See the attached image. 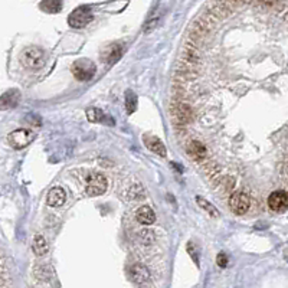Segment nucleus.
I'll use <instances>...</instances> for the list:
<instances>
[{
  "instance_id": "1",
  "label": "nucleus",
  "mask_w": 288,
  "mask_h": 288,
  "mask_svg": "<svg viewBox=\"0 0 288 288\" xmlns=\"http://www.w3.org/2000/svg\"><path fill=\"white\" fill-rule=\"evenodd\" d=\"M45 61V52L38 46H28L20 52V64L28 69H39Z\"/></svg>"
},
{
  "instance_id": "2",
  "label": "nucleus",
  "mask_w": 288,
  "mask_h": 288,
  "mask_svg": "<svg viewBox=\"0 0 288 288\" xmlns=\"http://www.w3.org/2000/svg\"><path fill=\"white\" fill-rule=\"evenodd\" d=\"M94 19V13L92 10L88 7V6H80L77 7L68 17V23L71 28H75V29H81L85 28L88 23H91Z\"/></svg>"
},
{
  "instance_id": "3",
  "label": "nucleus",
  "mask_w": 288,
  "mask_h": 288,
  "mask_svg": "<svg viewBox=\"0 0 288 288\" xmlns=\"http://www.w3.org/2000/svg\"><path fill=\"white\" fill-rule=\"evenodd\" d=\"M71 71L78 81H89L95 75V65L89 59H78L72 64Z\"/></svg>"
},
{
  "instance_id": "4",
  "label": "nucleus",
  "mask_w": 288,
  "mask_h": 288,
  "mask_svg": "<svg viewBox=\"0 0 288 288\" xmlns=\"http://www.w3.org/2000/svg\"><path fill=\"white\" fill-rule=\"evenodd\" d=\"M85 190L88 196H100L105 193L107 190V179L104 174L100 173H91L86 179V186Z\"/></svg>"
},
{
  "instance_id": "5",
  "label": "nucleus",
  "mask_w": 288,
  "mask_h": 288,
  "mask_svg": "<svg viewBox=\"0 0 288 288\" xmlns=\"http://www.w3.org/2000/svg\"><path fill=\"white\" fill-rule=\"evenodd\" d=\"M35 134L26 128H19V130H15L13 133L9 134V144L13 147V149H23L26 147L32 140H34Z\"/></svg>"
},
{
  "instance_id": "6",
  "label": "nucleus",
  "mask_w": 288,
  "mask_h": 288,
  "mask_svg": "<svg viewBox=\"0 0 288 288\" xmlns=\"http://www.w3.org/2000/svg\"><path fill=\"white\" fill-rule=\"evenodd\" d=\"M251 206V199L245 192H235L229 198V207L235 215H245Z\"/></svg>"
},
{
  "instance_id": "7",
  "label": "nucleus",
  "mask_w": 288,
  "mask_h": 288,
  "mask_svg": "<svg viewBox=\"0 0 288 288\" xmlns=\"http://www.w3.org/2000/svg\"><path fill=\"white\" fill-rule=\"evenodd\" d=\"M128 275H130V280L134 284H138V286L146 284L152 278V274H150L149 268L143 264H133L128 268Z\"/></svg>"
},
{
  "instance_id": "8",
  "label": "nucleus",
  "mask_w": 288,
  "mask_h": 288,
  "mask_svg": "<svg viewBox=\"0 0 288 288\" xmlns=\"http://www.w3.org/2000/svg\"><path fill=\"white\" fill-rule=\"evenodd\" d=\"M268 206L274 212H286L288 207V195L286 190L272 192L268 198Z\"/></svg>"
},
{
  "instance_id": "9",
  "label": "nucleus",
  "mask_w": 288,
  "mask_h": 288,
  "mask_svg": "<svg viewBox=\"0 0 288 288\" xmlns=\"http://www.w3.org/2000/svg\"><path fill=\"white\" fill-rule=\"evenodd\" d=\"M144 144H146V147H147L150 152L156 153L157 156H162V157H165L166 156V146L160 141V138H157L156 136L146 134V136H144Z\"/></svg>"
},
{
  "instance_id": "10",
  "label": "nucleus",
  "mask_w": 288,
  "mask_h": 288,
  "mask_svg": "<svg viewBox=\"0 0 288 288\" xmlns=\"http://www.w3.org/2000/svg\"><path fill=\"white\" fill-rule=\"evenodd\" d=\"M67 201V193L62 187L56 186V187H52L48 193V205L52 206V207H59L65 203Z\"/></svg>"
},
{
  "instance_id": "11",
  "label": "nucleus",
  "mask_w": 288,
  "mask_h": 288,
  "mask_svg": "<svg viewBox=\"0 0 288 288\" xmlns=\"http://www.w3.org/2000/svg\"><path fill=\"white\" fill-rule=\"evenodd\" d=\"M121 56V46L117 43H113L110 46H107L102 52H101V58L104 62L107 64H114L120 59Z\"/></svg>"
},
{
  "instance_id": "12",
  "label": "nucleus",
  "mask_w": 288,
  "mask_h": 288,
  "mask_svg": "<svg viewBox=\"0 0 288 288\" xmlns=\"http://www.w3.org/2000/svg\"><path fill=\"white\" fill-rule=\"evenodd\" d=\"M136 219L143 225H153L156 222V213L152 207L143 206L136 212Z\"/></svg>"
},
{
  "instance_id": "13",
  "label": "nucleus",
  "mask_w": 288,
  "mask_h": 288,
  "mask_svg": "<svg viewBox=\"0 0 288 288\" xmlns=\"http://www.w3.org/2000/svg\"><path fill=\"white\" fill-rule=\"evenodd\" d=\"M187 153H189L196 162L203 160L206 157V154H207L206 147L201 143V141H198V140H193V141L189 143V146H187Z\"/></svg>"
},
{
  "instance_id": "14",
  "label": "nucleus",
  "mask_w": 288,
  "mask_h": 288,
  "mask_svg": "<svg viewBox=\"0 0 288 288\" xmlns=\"http://www.w3.org/2000/svg\"><path fill=\"white\" fill-rule=\"evenodd\" d=\"M19 101V91H9L6 92L1 98H0V108H10V107H16Z\"/></svg>"
},
{
  "instance_id": "15",
  "label": "nucleus",
  "mask_w": 288,
  "mask_h": 288,
  "mask_svg": "<svg viewBox=\"0 0 288 288\" xmlns=\"http://www.w3.org/2000/svg\"><path fill=\"white\" fill-rule=\"evenodd\" d=\"M32 249H34L35 255L43 256V255L48 254L49 247H48V242L45 241V238L42 235H35L34 237V242H32Z\"/></svg>"
},
{
  "instance_id": "16",
  "label": "nucleus",
  "mask_w": 288,
  "mask_h": 288,
  "mask_svg": "<svg viewBox=\"0 0 288 288\" xmlns=\"http://www.w3.org/2000/svg\"><path fill=\"white\" fill-rule=\"evenodd\" d=\"M41 9L46 13H58L62 9V0H42Z\"/></svg>"
},
{
  "instance_id": "17",
  "label": "nucleus",
  "mask_w": 288,
  "mask_h": 288,
  "mask_svg": "<svg viewBox=\"0 0 288 288\" xmlns=\"http://www.w3.org/2000/svg\"><path fill=\"white\" fill-rule=\"evenodd\" d=\"M196 203L201 206V209H203L206 213H209V216H212V218H219V216H220L219 212H218V209L212 205L209 201L203 199V198L198 196V198H196Z\"/></svg>"
},
{
  "instance_id": "18",
  "label": "nucleus",
  "mask_w": 288,
  "mask_h": 288,
  "mask_svg": "<svg viewBox=\"0 0 288 288\" xmlns=\"http://www.w3.org/2000/svg\"><path fill=\"white\" fill-rule=\"evenodd\" d=\"M86 117H88V121H91V123H102L107 119V116L100 108H88Z\"/></svg>"
},
{
  "instance_id": "19",
  "label": "nucleus",
  "mask_w": 288,
  "mask_h": 288,
  "mask_svg": "<svg viewBox=\"0 0 288 288\" xmlns=\"http://www.w3.org/2000/svg\"><path fill=\"white\" fill-rule=\"evenodd\" d=\"M125 108L128 114H133L137 108V95L133 91H127L125 94Z\"/></svg>"
},
{
  "instance_id": "20",
  "label": "nucleus",
  "mask_w": 288,
  "mask_h": 288,
  "mask_svg": "<svg viewBox=\"0 0 288 288\" xmlns=\"http://www.w3.org/2000/svg\"><path fill=\"white\" fill-rule=\"evenodd\" d=\"M138 239L143 245H152L154 242V234L150 229H141L138 234Z\"/></svg>"
},
{
  "instance_id": "21",
  "label": "nucleus",
  "mask_w": 288,
  "mask_h": 288,
  "mask_svg": "<svg viewBox=\"0 0 288 288\" xmlns=\"http://www.w3.org/2000/svg\"><path fill=\"white\" fill-rule=\"evenodd\" d=\"M9 278V271H7V265L6 261L3 258V255L0 254V287L6 286V281Z\"/></svg>"
},
{
  "instance_id": "22",
  "label": "nucleus",
  "mask_w": 288,
  "mask_h": 288,
  "mask_svg": "<svg viewBox=\"0 0 288 288\" xmlns=\"http://www.w3.org/2000/svg\"><path fill=\"white\" fill-rule=\"evenodd\" d=\"M176 117L180 119V120H183V121L189 120V117H190V108L186 107V105H183V104H177L176 105Z\"/></svg>"
},
{
  "instance_id": "23",
  "label": "nucleus",
  "mask_w": 288,
  "mask_h": 288,
  "mask_svg": "<svg viewBox=\"0 0 288 288\" xmlns=\"http://www.w3.org/2000/svg\"><path fill=\"white\" fill-rule=\"evenodd\" d=\"M128 196H130L131 199H144L143 187H141V186H138V185L133 186V187H131V190H130V193H128Z\"/></svg>"
},
{
  "instance_id": "24",
  "label": "nucleus",
  "mask_w": 288,
  "mask_h": 288,
  "mask_svg": "<svg viewBox=\"0 0 288 288\" xmlns=\"http://www.w3.org/2000/svg\"><path fill=\"white\" fill-rule=\"evenodd\" d=\"M186 249H187V252H189V255L192 256V259L199 265V255H198V249L195 248L193 245V242H187V245H186Z\"/></svg>"
},
{
  "instance_id": "25",
  "label": "nucleus",
  "mask_w": 288,
  "mask_h": 288,
  "mask_svg": "<svg viewBox=\"0 0 288 288\" xmlns=\"http://www.w3.org/2000/svg\"><path fill=\"white\" fill-rule=\"evenodd\" d=\"M216 264H218L220 268H226V267H228V256H226L223 252H220V254L216 256Z\"/></svg>"
}]
</instances>
